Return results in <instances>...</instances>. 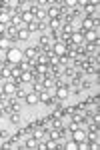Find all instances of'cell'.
<instances>
[{
    "mask_svg": "<svg viewBox=\"0 0 100 150\" xmlns=\"http://www.w3.org/2000/svg\"><path fill=\"white\" fill-rule=\"evenodd\" d=\"M52 94H54V98L58 100V102L66 100L68 96H70V84H68V82H64L62 86H56V90H54Z\"/></svg>",
    "mask_w": 100,
    "mask_h": 150,
    "instance_id": "obj_1",
    "label": "cell"
},
{
    "mask_svg": "<svg viewBox=\"0 0 100 150\" xmlns=\"http://www.w3.org/2000/svg\"><path fill=\"white\" fill-rule=\"evenodd\" d=\"M22 58H24V56H22V52H20L18 48L12 46L10 50H6V62H10V64H18Z\"/></svg>",
    "mask_w": 100,
    "mask_h": 150,
    "instance_id": "obj_2",
    "label": "cell"
},
{
    "mask_svg": "<svg viewBox=\"0 0 100 150\" xmlns=\"http://www.w3.org/2000/svg\"><path fill=\"white\" fill-rule=\"evenodd\" d=\"M66 50H68V44H64L62 40H58V42H54V44H52V54H54L56 58L66 56Z\"/></svg>",
    "mask_w": 100,
    "mask_h": 150,
    "instance_id": "obj_3",
    "label": "cell"
},
{
    "mask_svg": "<svg viewBox=\"0 0 100 150\" xmlns=\"http://www.w3.org/2000/svg\"><path fill=\"white\" fill-rule=\"evenodd\" d=\"M54 94L50 92V90H42V92L38 94V102L44 104V106H50V104H54Z\"/></svg>",
    "mask_w": 100,
    "mask_h": 150,
    "instance_id": "obj_4",
    "label": "cell"
},
{
    "mask_svg": "<svg viewBox=\"0 0 100 150\" xmlns=\"http://www.w3.org/2000/svg\"><path fill=\"white\" fill-rule=\"evenodd\" d=\"M40 52H42V48H40V46H38V48H36V46H28L22 52V56L26 58V60H32V62H34V60H36V56H38Z\"/></svg>",
    "mask_w": 100,
    "mask_h": 150,
    "instance_id": "obj_5",
    "label": "cell"
},
{
    "mask_svg": "<svg viewBox=\"0 0 100 150\" xmlns=\"http://www.w3.org/2000/svg\"><path fill=\"white\" fill-rule=\"evenodd\" d=\"M26 28H28L30 32H42V30H46V22H38V20H34V22H30Z\"/></svg>",
    "mask_w": 100,
    "mask_h": 150,
    "instance_id": "obj_6",
    "label": "cell"
},
{
    "mask_svg": "<svg viewBox=\"0 0 100 150\" xmlns=\"http://www.w3.org/2000/svg\"><path fill=\"white\" fill-rule=\"evenodd\" d=\"M2 92L6 94V96H14V94H16V84H14V82L2 84Z\"/></svg>",
    "mask_w": 100,
    "mask_h": 150,
    "instance_id": "obj_7",
    "label": "cell"
},
{
    "mask_svg": "<svg viewBox=\"0 0 100 150\" xmlns=\"http://www.w3.org/2000/svg\"><path fill=\"white\" fill-rule=\"evenodd\" d=\"M96 10H98V2H88V4H82V12H86L88 16H92Z\"/></svg>",
    "mask_w": 100,
    "mask_h": 150,
    "instance_id": "obj_8",
    "label": "cell"
},
{
    "mask_svg": "<svg viewBox=\"0 0 100 150\" xmlns=\"http://www.w3.org/2000/svg\"><path fill=\"white\" fill-rule=\"evenodd\" d=\"M72 140H74L76 144L84 142V140H86V132H84V130H80V128H76V130L72 132Z\"/></svg>",
    "mask_w": 100,
    "mask_h": 150,
    "instance_id": "obj_9",
    "label": "cell"
},
{
    "mask_svg": "<svg viewBox=\"0 0 100 150\" xmlns=\"http://www.w3.org/2000/svg\"><path fill=\"white\" fill-rule=\"evenodd\" d=\"M12 44H16V42H12L8 36H0V50L6 52V50H10V48H12Z\"/></svg>",
    "mask_w": 100,
    "mask_h": 150,
    "instance_id": "obj_10",
    "label": "cell"
},
{
    "mask_svg": "<svg viewBox=\"0 0 100 150\" xmlns=\"http://www.w3.org/2000/svg\"><path fill=\"white\" fill-rule=\"evenodd\" d=\"M84 36V42H98V30H86Z\"/></svg>",
    "mask_w": 100,
    "mask_h": 150,
    "instance_id": "obj_11",
    "label": "cell"
},
{
    "mask_svg": "<svg viewBox=\"0 0 100 150\" xmlns=\"http://www.w3.org/2000/svg\"><path fill=\"white\" fill-rule=\"evenodd\" d=\"M24 102L28 104V106H36V104H38V94L36 92H28L26 96H24Z\"/></svg>",
    "mask_w": 100,
    "mask_h": 150,
    "instance_id": "obj_12",
    "label": "cell"
},
{
    "mask_svg": "<svg viewBox=\"0 0 100 150\" xmlns=\"http://www.w3.org/2000/svg\"><path fill=\"white\" fill-rule=\"evenodd\" d=\"M20 20H22V24H26V26H28L30 22H34V14L28 10V8H26V10L20 14Z\"/></svg>",
    "mask_w": 100,
    "mask_h": 150,
    "instance_id": "obj_13",
    "label": "cell"
},
{
    "mask_svg": "<svg viewBox=\"0 0 100 150\" xmlns=\"http://www.w3.org/2000/svg\"><path fill=\"white\" fill-rule=\"evenodd\" d=\"M20 82H22V84H30V82H34V72L32 70H24L22 76H20Z\"/></svg>",
    "mask_w": 100,
    "mask_h": 150,
    "instance_id": "obj_14",
    "label": "cell"
},
{
    "mask_svg": "<svg viewBox=\"0 0 100 150\" xmlns=\"http://www.w3.org/2000/svg\"><path fill=\"white\" fill-rule=\"evenodd\" d=\"M10 22H12L10 14H8L6 10H0V26H8Z\"/></svg>",
    "mask_w": 100,
    "mask_h": 150,
    "instance_id": "obj_15",
    "label": "cell"
},
{
    "mask_svg": "<svg viewBox=\"0 0 100 150\" xmlns=\"http://www.w3.org/2000/svg\"><path fill=\"white\" fill-rule=\"evenodd\" d=\"M48 28L60 30V28H62V18H50V20H48Z\"/></svg>",
    "mask_w": 100,
    "mask_h": 150,
    "instance_id": "obj_16",
    "label": "cell"
},
{
    "mask_svg": "<svg viewBox=\"0 0 100 150\" xmlns=\"http://www.w3.org/2000/svg\"><path fill=\"white\" fill-rule=\"evenodd\" d=\"M16 38H18V40H28V38H30V30H28L26 26L18 28V34H16Z\"/></svg>",
    "mask_w": 100,
    "mask_h": 150,
    "instance_id": "obj_17",
    "label": "cell"
},
{
    "mask_svg": "<svg viewBox=\"0 0 100 150\" xmlns=\"http://www.w3.org/2000/svg\"><path fill=\"white\" fill-rule=\"evenodd\" d=\"M32 72H36V74H46V72H48V64H42V62H36V66L32 68Z\"/></svg>",
    "mask_w": 100,
    "mask_h": 150,
    "instance_id": "obj_18",
    "label": "cell"
},
{
    "mask_svg": "<svg viewBox=\"0 0 100 150\" xmlns=\"http://www.w3.org/2000/svg\"><path fill=\"white\" fill-rule=\"evenodd\" d=\"M80 26H82V30H84V32H86V30H94V20H92V18H84Z\"/></svg>",
    "mask_w": 100,
    "mask_h": 150,
    "instance_id": "obj_19",
    "label": "cell"
},
{
    "mask_svg": "<svg viewBox=\"0 0 100 150\" xmlns=\"http://www.w3.org/2000/svg\"><path fill=\"white\" fill-rule=\"evenodd\" d=\"M92 86H94L92 80H86V78L80 80V90H82V92H84V90H92Z\"/></svg>",
    "mask_w": 100,
    "mask_h": 150,
    "instance_id": "obj_20",
    "label": "cell"
},
{
    "mask_svg": "<svg viewBox=\"0 0 100 150\" xmlns=\"http://www.w3.org/2000/svg\"><path fill=\"white\" fill-rule=\"evenodd\" d=\"M42 90H46V86L42 84V82H32V92H36V94H40Z\"/></svg>",
    "mask_w": 100,
    "mask_h": 150,
    "instance_id": "obj_21",
    "label": "cell"
},
{
    "mask_svg": "<svg viewBox=\"0 0 100 150\" xmlns=\"http://www.w3.org/2000/svg\"><path fill=\"white\" fill-rule=\"evenodd\" d=\"M8 118H10V124H20V112H10Z\"/></svg>",
    "mask_w": 100,
    "mask_h": 150,
    "instance_id": "obj_22",
    "label": "cell"
},
{
    "mask_svg": "<svg viewBox=\"0 0 100 150\" xmlns=\"http://www.w3.org/2000/svg\"><path fill=\"white\" fill-rule=\"evenodd\" d=\"M46 148H50V150H54V148H62L56 140H52V138H46Z\"/></svg>",
    "mask_w": 100,
    "mask_h": 150,
    "instance_id": "obj_23",
    "label": "cell"
},
{
    "mask_svg": "<svg viewBox=\"0 0 100 150\" xmlns=\"http://www.w3.org/2000/svg\"><path fill=\"white\" fill-rule=\"evenodd\" d=\"M36 144H38V140L34 138V136H28V138H26V144H24V146H26V148H36Z\"/></svg>",
    "mask_w": 100,
    "mask_h": 150,
    "instance_id": "obj_24",
    "label": "cell"
},
{
    "mask_svg": "<svg viewBox=\"0 0 100 150\" xmlns=\"http://www.w3.org/2000/svg\"><path fill=\"white\" fill-rule=\"evenodd\" d=\"M26 94H28V90H26V88H22V86H16V94H14L16 98H24Z\"/></svg>",
    "mask_w": 100,
    "mask_h": 150,
    "instance_id": "obj_25",
    "label": "cell"
},
{
    "mask_svg": "<svg viewBox=\"0 0 100 150\" xmlns=\"http://www.w3.org/2000/svg\"><path fill=\"white\" fill-rule=\"evenodd\" d=\"M64 148H66V150H76L78 144L74 142V140H68V142H64Z\"/></svg>",
    "mask_w": 100,
    "mask_h": 150,
    "instance_id": "obj_26",
    "label": "cell"
},
{
    "mask_svg": "<svg viewBox=\"0 0 100 150\" xmlns=\"http://www.w3.org/2000/svg\"><path fill=\"white\" fill-rule=\"evenodd\" d=\"M0 78H10V68H0Z\"/></svg>",
    "mask_w": 100,
    "mask_h": 150,
    "instance_id": "obj_27",
    "label": "cell"
},
{
    "mask_svg": "<svg viewBox=\"0 0 100 150\" xmlns=\"http://www.w3.org/2000/svg\"><path fill=\"white\" fill-rule=\"evenodd\" d=\"M6 138H10V132L4 130V128H0V140H6Z\"/></svg>",
    "mask_w": 100,
    "mask_h": 150,
    "instance_id": "obj_28",
    "label": "cell"
}]
</instances>
